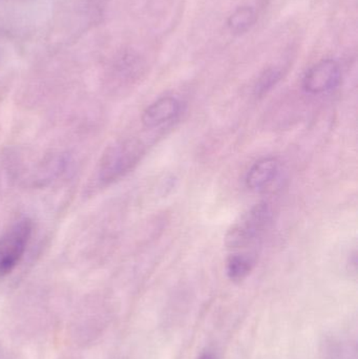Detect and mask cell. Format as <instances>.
Wrapping results in <instances>:
<instances>
[{"mask_svg":"<svg viewBox=\"0 0 358 359\" xmlns=\"http://www.w3.org/2000/svg\"><path fill=\"white\" fill-rule=\"evenodd\" d=\"M342 69L333 59H325L313 65L303 79V88L309 94L319 95L338 88Z\"/></svg>","mask_w":358,"mask_h":359,"instance_id":"277c9868","label":"cell"},{"mask_svg":"<svg viewBox=\"0 0 358 359\" xmlns=\"http://www.w3.org/2000/svg\"><path fill=\"white\" fill-rule=\"evenodd\" d=\"M198 359H214V356L209 352H205V353L201 354Z\"/></svg>","mask_w":358,"mask_h":359,"instance_id":"8fae6325","label":"cell"},{"mask_svg":"<svg viewBox=\"0 0 358 359\" xmlns=\"http://www.w3.org/2000/svg\"><path fill=\"white\" fill-rule=\"evenodd\" d=\"M281 78L282 72L279 69L270 67V69H266L256 81V86H254V94L258 97L264 96L273 86H277Z\"/></svg>","mask_w":358,"mask_h":359,"instance_id":"30bf717a","label":"cell"},{"mask_svg":"<svg viewBox=\"0 0 358 359\" xmlns=\"http://www.w3.org/2000/svg\"><path fill=\"white\" fill-rule=\"evenodd\" d=\"M181 103L174 97H163L149 105L142 115V122L147 128H155L172 121L180 114Z\"/></svg>","mask_w":358,"mask_h":359,"instance_id":"5b68a950","label":"cell"},{"mask_svg":"<svg viewBox=\"0 0 358 359\" xmlns=\"http://www.w3.org/2000/svg\"><path fill=\"white\" fill-rule=\"evenodd\" d=\"M271 219L270 207L267 203H259L233 224L226 236L225 245L230 250H240L254 245L264 233Z\"/></svg>","mask_w":358,"mask_h":359,"instance_id":"6da1fadb","label":"cell"},{"mask_svg":"<svg viewBox=\"0 0 358 359\" xmlns=\"http://www.w3.org/2000/svg\"><path fill=\"white\" fill-rule=\"evenodd\" d=\"M279 172V160L275 158H265L250 168L246 176V186L252 191H263L273 183Z\"/></svg>","mask_w":358,"mask_h":359,"instance_id":"8992f818","label":"cell"},{"mask_svg":"<svg viewBox=\"0 0 358 359\" xmlns=\"http://www.w3.org/2000/svg\"><path fill=\"white\" fill-rule=\"evenodd\" d=\"M321 354L322 359H357L354 344L338 337L326 339Z\"/></svg>","mask_w":358,"mask_h":359,"instance_id":"52a82bcc","label":"cell"},{"mask_svg":"<svg viewBox=\"0 0 358 359\" xmlns=\"http://www.w3.org/2000/svg\"><path fill=\"white\" fill-rule=\"evenodd\" d=\"M256 21V13L252 6H241L237 8L228 18L229 29L233 34L246 33L249 31Z\"/></svg>","mask_w":358,"mask_h":359,"instance_id":"9c48e42d","label":"cell"},{"mask_svg":"<svg viewBox=\"0 0 358 359\" xmlns=\"http://www.w3.org/2000/svg\"><path fill=\"white\" fill-rule=\"evenodd\" d=\"M254 265V259L252 255L243 253L231 255L227 261V276L233 282H242L249 276Z\"/></svg>","mask_w":358,"mask_h":359,"instance_id":"ba28073f","label":"cell"},{"mask_svg":"<svg viewBox=\"0 0 358 359\" xmlns=\"http://www.w3.org/2000/svg\"><path fill=\"white\" fill-rule=\"evenodd\" d=\"M33 233L31 219H19L0 236V276H8L20 263Z\"/></svg>","mask_w":358,"mask_h":359,"instance_id":"3957f363","label":"cell"},{"mask_svg":"<svg viewBox=\"0 0 358 359\" xmlns=\"http://www.w3.org/2000/svg\"><path fill=\"white\" fill-rule=\"evenodd\" d=\"M143 153L142 143L137 139H126L115 143L101 158L99 179L105 184L121 179L137 165Z\"/></svg>","mask_w":358,"mask_h":359,"instance_id":"7a4b0ae2","label":"cell"}]
</instances>
